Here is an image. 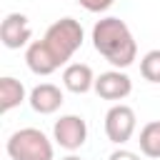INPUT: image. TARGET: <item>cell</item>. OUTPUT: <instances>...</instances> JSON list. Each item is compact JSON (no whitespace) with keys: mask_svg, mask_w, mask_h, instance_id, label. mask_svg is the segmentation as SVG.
<instances>
[{"mask_svg":"<svg viewBox=\"0 0 160 160\" xmlns=\"http://www.w3.org/2000/svg\"><path fill=\"white\" fill-rule=\"evenodd\" d=\"M92 45L118 70L130 68L138 58V45H135L130 28L125 25V20L112 18V15L98 20L92 25Z\"/></svg>","mask_w":160,"mask_h":160,"instance_id":"obj_1","label":"cell"},{"mask_svg":"<svg viewBox=\"0 0 160 160\" xmlns=\"http://www.w3.org/2000/svg\"><path fill=\"white\" fill-rule=\"evenodd\" d=\"M12 160H52V142L38 128H20L8 138L5 145Z\"/></svg>","mask_w":160,"mask_h":160,"instance_id":"obj_2","label":"cell"},{"mask_svg":"<svg viewBox=\"0 0 160 160\" xmlns=\"http://www.w3.org/2000/svg\"><path fill=\"white\" fill-rule=\"evenodd\" d=\"M82 25L75 20V18H60V20H55L48 30H45V35H42V40L48 42V48L55 52V58L65 65L72 55H75V50L82 45Z\"/></svg>","mask_w":160,"mask_h":160,"instance_id":"obj_3","label":"cell"},{"mask_svg":"<svg viewBox=\"0 0 160 160\" xmlns=\"http://www.w3.org/2000/svg\"><path fill=\"white\" fill-rule=\"evenodd\" d=\"M135 125H138V118H135V110L130 105L118 102L105 112V135L115 145L128 142L135 132Z\"/></svg>","mask_w":160,"mask_h":160,"instance_id":"obj_4","label":"cell"},{"mask_svg":"<svg viewBox=\"0 0 160 160\" xmlns=\"http://www.w3.org/2000/svg\"><path fill=\"white\" fill-rule=\"evenodd\" d=\"M52 138L65 150H78L88 140V122L80 115H62L52 125Z\"/></svg>","mask_w":160,"mask_h":160,"instance_id":"obj_5","label":"cell"},{"mask_svg":"<svg viewBox=\"0 0 160 160\" xmlns=\"http://www.w3.org/2000/svg\"><path fill=\"white\" fill-rule=\"evenodd\" d=\"M95 92L102 100H125L132 92V80L122 70H108L95 78Z\"/></svg>","mask_w":160,"mask_h":160,"instance_id":"obj_6","label":"cell"},{"mask_svg":"<svg viewBox=\"0 0 160 160\" xmlns=\"http://www.w3.org/2000/svg\"><path fill=\"white\" fill-rule=\"evenodd\" d=\"M32 38V30H30V22L22 12H8L2 25H0V40L5 48L10 50H18L22 45H28V40Z\"/></svg>","mask_w":160,"mask_h":160,"instance_id":"obj_7","label":"cell"},{"mask_svg":"<svg viewBox=\"0 0 160 160\" xmlns=\"http://www.w3.org/2000/svg\"><path fill=\"white\" fill-rule=\"evenodd\" d=\"M25 62H28V68H30L35 75H52V72L62 65V62L55 58V52L48 48L45 40H35V42L28 45V50H25Z\"/></svg>","mask_w":160,"mask_h":160,"instance_id":"obj_8","label":"cell"},{"mask_svg":"<svg viewBox=\"0 0 160 160\" xmlns=\"http://www.w3.org/2000/svg\"><path fill=\"white\" fill-rule=\"evenodd\" d=\"M30 108L35 110V112H40V115H52L55 110H60V105H62V90L58 88V85H52V82H40V85H35L32 90H30Z\"/></svg>","mask_w":160,"mask_h":160,"instance_id":"obj_9","label":"cell"},{"mask_svg":"<svg viewBox=\"0 0 160 160\" xmlns=\"http://www.w3.org/2000/svg\"><path fill=\"white\" fill-rule=\"evenodd\" d=\"M62 85L75 92V95H82L88 90H95V75H92V68L85 65V62H70L65 70H62Z\"/></svg>","mask_w":160,"mask_h":160,"instance_id":"obj_10","label":"cell"},{"mask_svg":"<svg viewBox=\"0 0 160 160\" xmlns=\"http://www.w3.org/2000/svg\"><path fill=\"white\" fill-rule=\"evenodd\" d=\"M25 100V85L10 75L0 78V112H10Z\"/></svg>","mask_w":160,"mask_h":160,"instance_id":"obj_11","label":"cell"},{"mask_svg":"<svg viewBox=\"0 0 160 160\" xmlns=\"http://www.w3.org/2000/svg\"><path fill=\"white\" fill-rule=\"evenodd\" d=\"M138 142H140L142 155H148V158H160V120H152V122L142 125Z\"/></svg>","mask_w":160,"mask_h":160,"instance_id":"obj_12","label":"cell"},{"mask_svg":"<svg viewBox=\"0 0 160 160\" xmlns=\"http://www.w3.org/2000/svg\"><path fill=\"white\" fill-rule=\"evenodd\" d=\"M140 75L148 82H160V50H150L140 60Z\"/></svg>","mask_w":160,"mask_h":160,"instance_id":"obj_13","label":"cell"},{"mask_svg":"<svg viewBox=\"0 0 160 160\" xmlns=\"http://www.w3.org/2000/svg\"><path fill=\"white\" fill-rule=\"evenodd\" d=\"M88 12H105V10H110L112 8V2L115 0H78Z\"/></svg>","mask_w":160,"mask_h":160,"instance_id":"obj_14","label":"cell"},{"mask_svg":"<svg viewBox=\"0 0 160 160\" xmlns=\"http://www.w3.org/2000/svg\"><path fill=\"white\" fill-rule=\"evenodd\" d=\"M108 160H140V155H138V152H132V150L118 148V150H112V152H110V158H108Z\"/></svg>","mask_w":160,"mask_h":160,"instance_id":"obj_15","label":"cell"},{"mask_svg":"<svg viewBox=\"0 0 160 160\" xmlns=\"http://www.w3.org/2000/svg\"><path fill=\"white\" fill-rule=\"evenodd\" d=\"M62 160H82V158H78V155H68V158H62Z\"/></svg>","mask_w":160,"mask_h":160,"instance_id":"obj_16","label":"cell"}]
</instances>
